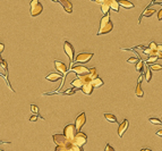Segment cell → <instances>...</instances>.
<instances>
[{
  "label": "cell",
  "instance_id": "cell-1",
  "mask_svg": "<svg viewBox=\"0 0 162 151\" xmlns=\"http://www.w3.org/2000/svg\"><path fill=\"white\" fill-rule=\"evenodd\" d=\"M113 29V23L110 19V15H104L101 21H100V29H99L96 35H102V34H108L110 33Z\"/></svg>",
  "mask_w": 162,
  "mask_h": 151
},
{
  "label": "cell",
  "instance_id": "cell-2",
  "mask_svg": "<svg viewBox=\"0 0 162 151\" xmlns=\"http://www.w3.org/2000/svg\"><path fill=\"white\" fill-rule=\"evenodd\" d=\"M52 140H53V142H55L57 146L67 148L68 150L70 149V147L73 146L72 141H69L68 139L66 138L64 134H53V135H52Z\"/></svg>",
  "mask_w": 162,
  "mask_h": 151
},
{
  "label": "cell",
  "instance_id": "cell-3",
  "mask_svg": "<svg viewBox=\"0 0 162 151\" xmlns=\"http://www.w3.org/2000/svg\"><path fill=\"white\" fill-rule=\"evenodd\" d=\"M92 82V78L91 76L87 74V75H83V76H78L75 80H73L70 84L74 86V89H82L85 84H89V83Z\"/></svg>",
  "mask_w": 162,
  "mask_h": 151
},
{
  "label": "cell",
  "instance_id": "cell-4",
  "mask_svg": "<svg viewBox=\"0 0 162 151\" xmlns=\"http://www.w3.org/2000/svg\"><path fill=\"white\" fill-rule=\"evenodd\" d=\"M30 5H31V16L36 17V16H39L43 12L42 4L40 1H38V0H32Z\"/></svg>",
  "mask_w": 162,
  "mask_h": 151
},
{
  "label": "cell",
  "instance_id": "cell-5",
  "mask_svg": "<svg viewBox=\"0 0 162 151\" xmlns=\"http://www.w3.org/2000/svg\"><path fill=\"white\" fill-rule=\"evenodd\" d=\"M76 134H77V129L75 127V124H68L64 129V135L68 139L69 141H72V142L73 140H74V138L76 136Z\"/></svg>",
  "mask_w": 162,
  "mask_h": 151
},
{
  "label": "cell",
  "instance_id": "cell-6",
  "mask_svg": "<svg viewBox=\"0 0 162 151\" xmlns=\"http://www.w3.org/2000/svg\"><path fill=\"white\" fill-rule=\"evenodd\" d=\"M87 142V135L85 133H83V132H77L76 136L74 138L73 140V144H75L77 147H82Z\"/></svg>",
  "mask_w": 162,
  "mask_h": 151
},
{
  "label": "cell",
  "instance_id": "cell-7",
  "mask_svg": "<svg viewBox=\"0 0 162 151\" xmlns=\"http://www.w3.org/2000/svg\"><path fill=\"white\" fill-rule=\"evenodd\" d=\"M64 51L67 55V57L69 58L70 64L74 63V56H75V49L73 47V44L68 41H65L64 42Z\"/></svg>",
  "mask_w": 162,
  "mask_h": 151
},
{
  "label": "cell",
  "instance_id": "cell-8",
  "mask_svg": "<svg viewBox=\"0 0 162 151\" xmlns=\"http://www.w3.org/2000/svg\"><path fill=\"white\" fill-rule=\"evenodd\" d=\"M92 57H93L92 52H81L76 56L75 61L76 64H86L92 59Z\"/></svg>",
  "mask_w": 162,
  "mask_h": 151
},
{
  "label": "cell",
  "instance_id": "cell-9",
  "mask_svg": "<svg viewBox=\"0 0 162 151\" xmlns=\"http://www.w3.org/2000/svg\"><path fill=\"white\" fill-rule=\"evenodd\" d=\"M86 123V114L85 112H81L75 119V127L78 132H81V129L84 126V124Z\"/></svg>",
  "mask_w": 162,
  "mask_h": 151
},
{
  "label": "cell",
  "instance_id": "cell-10",
  "mask_svg": "<svg viewBox=\"0 0 162 151\" xmlns=\"http://www.w3.org/2000/svg\"><path fill=\"white\" fill-rule=\"evenodd\" d=\"M72 72L77 74V76H83V75L89 74V68H86L85 66H83V65H76V66L72 67Z\"/></svg>",
  "mask_w": 162,
  "mask_h": 151
},
{
  "label": "cell",
  "instance_id": "cell-11",
  "mask_svg": "<svg viewBox=\"0 0 162 151\" xmlns=\"http://www.w3.org/2000/svg\"><path fill=\"white\" fill-rule=\"evenodd\" d=\"M55 67L56 69L58 70V72H60V74L62 75L64 74L65 76H66V74H67V70H68V68H67V66L64 64V63H61V61L59 60H55ZM64 76V78H65Z\"/></svg>",
  "mask_w": 162,
  "mask_h": 151
},
{
  "label": "cell",
  "instance_id": "cell-12",
  "mask_svg": "<svg viewBox=\"0 0 162 151\" xmlns=\"http://www.w3.org/2000/svg\"><path fill=\"white\" fill-rule=\"evenodd\" d=\"M128 126H129V122H128V119H124V121L121 122L119 124V127H118V135H119L120 138L124 135V133L127 131Z\"/></svg>",
  "mask_w": 162,
  "mask_h": 151
},
{
  "label": "cell",
  "instance_id": "cell-13",
  "mask_svg": "<svg viewBox=\"0 0 162 151\" xmlns=\"http://www.w3.org/2000/svg\"><path fill=\"white\" fill-rule=\"evenodd\" d=\"M61 6H62V8L65 9V12L68 14H72L73 13V4L68 0H59L58 1Z\"/></svg>",
  "mask_w": 162,
  "mask_h": 151
},
{
  "label": "cell",
  "instance_id": "cell-14",
  "mask_svg": "<svg viewBox=\"0 0 162 151\" xmlns=\"http://www.w3.org/2000/svg\"><path fill=\"white\" fill-rule=\"evenodd\" d=\"M142 80H143V75H141V76L138 77L136 89H135V94H136V97H138V98H143V95H144V92L142 90V85H141Z\"/></svg>",
  "mask_w": 162,
  "mask_h": 151
},
{
  "label": "cell",
  "instance_id": "cell-15",
  "mask_svg": "<svg viewBox=\"0 0 162 151\" xmlns=\"http://www.w3.org/2000/svg\"><path fill=\"white\" fill-rule=\"evenodd\" d=\"M60 78H62V80H64L62 75L59 74V73H50L49 75L46 76V80L50 81V82H57V81H59Z\"/></svg>",
  "mask_w": 162,
  "mask_h": 151
},
{
  "label": "cell",
  "instance_id": "cell-16",
  "mask_svg": "<svg viewBox=\"0 0 162 151\" xmlns=\"http://www.w3.org/2000/svg\"><path fill=\"white\" fill-rule=\"evenodd\" d=\"M93 89H94V86L92 85V83H89V84H85V85L82 88V91H83L84 94L91 95L92 92H93Z\"/></svg>",
  "mask_w": 162,
  "mask_h": 151
},
{
  "label": "cell",
  "instance_id": "cell-17",
  "mask_svg": "<svg viewBox=\"0 0 162 151\" xmlns=\"http://www.w3.org/2000/svg\"><path fill=\"white\" fill-rule=\"evenodd\" d=\"M150 7H151V5H150V6H147V7L145 8L144 13H142L141 17H140V18H142V17H150V16H152V15L155 13V9H154V8L150 9Z\"/></svg>",
  "mask_w": 162,
  "mask_h": 151
},
{
  "label": "cell",
  "instance_id": "cell-18",
  "mask_svg": "<svg viewBox=\"0 0 162 151\" xmlns=\"http://www.w3.org/2000/svg\"><path fill=\"white\" fill-rule=\"evenodd\" d=\"M110 0H104V4L101 6V10L104 15H108L109 14V10H110Z\"/></svg>",
  "mask_w": 162,
  "mask_h": 151
},
{
  "label": "cell",
  "instance_id": "cell-19",
  "mask_svg": "<svg viewBox=\"0 0 162 151\" xmlns=\"http://www.w3.org/2000/svg\"><path fill=\"white\" fill-rule=\"evenodd\" d=\"M118 2H119V6H123V7L126 9H130V8H134V7H135L134 4L130 2V1H128V0H120V1H118Z\"/></svg>",
  "mask_w": 162,
  "mask_h": 151
},
{
  "label": "cell",
  "instance_id": "cell-20",
  "mask_svg": "<svg viewBox=\"0 0 162 151\" xmlns=\"http://www.w3.org/2000/svg\"><path fill=\"white\" fill-rule=\"evenodd\" d=\"M103 117H104L108 122H110V123H117V122H118L117 117H116L115 115H112V114H104Z\"/></svg>",
  "mask_w": 162,
  "mask_h": 151
},
{
  "label": "cell",
  "instance_id": "cell-21",
  "mask_svg": "<svg viewBox=\"0 0 162 151\" xmlns=\"http://www.w3.org/2000/svg\"><path fill=\"white\" fill-rule=\"evenodd\" d=\"M110 8L118 13L119 12V2L116 0H110Z\"/></svg>",
  "mask_w": 162,
  "mask_h": 151
},
{
  "label": "cell",
  "instance_id": "cell-22",
  "mask_svg": "<svg viewBox=\"0 0 162 151\" xmlns=\"http://www.w3.org/2000/svg\"><path fill=\"white\" fill-rule=\"evenodd\" d=\"M89 75L91 76L92 78V81L95 80V78H98V73H96V68L95 67H92V68H89Z\"/></svg>",
  "mask_w": 162,
  "mask_h": 151
},
{
  "label": "cell",
  "instance_id": "cell-23",
  "mask_svg": "<svg viewBox=\"0 0 162 151\" xmlns=\"http://www.w3.org/2000/svg\"><path fill=\"white\" fill-rule=\"evenodd\" d=\"M92 85L94 86V88H100V86H102L103 85V81H102V78H100V77H98V78H95V80H93L92 81Z\"/></svg>",
  "mask_w": 162,
  "mask_h": 151
},
{
  "label": "cell",
  "instance_id": "cell-24",
  "mask_svg": "<svg viewBox=\"0 0 162 151\" xmlns=\"http://www.w3.org/2000/svg\"><path fill=\"white\" fill-rule=\"evenodd\" d=\"M143 68H144V61L140 59V61L136 64V70L140 73H143Z\"/></svg>",
  "mask_w": 162,
  "mask_h": 151
},
{
  "label": "cell",
  "instance_id": "cell-25",
  "mask_svg": "<svg viewBox=\"0 0 162 151\" xmlns=\"http://www.w3.org/2000/svg\"><path fill=\"white\" fill-rule=\"evenodd\" d=\"M149 122L150 123H152V124H154V125H161L162 124V121H160V119L157 118V117H150Z\"/></svg>",
  "mask_w": 162,
  "mask_h": 151
},
{
  "label": "cell",
  "instance_id": "cell-26",
  "mask_svg": "<svg viewBox=\"0 0 162 151\" xmlns=\"http://www.w3.org/2000/svg\"><path fill=\"white\" fill-rule=\"evenodd\" d=\"M150 69L151 70H160V69H162V65L160 64H150Z\"/></svg>",
  "mask_w": 162,
  "mask_h": 151
},
{
  "label": "cell",
  "instance_id": "cell-27",
  "mask_svg": "<svg viewBox=\"0 0 162 151\" xmlns=\"http://www.w3.org/2000/svg\"><path fill=\"white\" fill-rule=\"evenodd\" d=\"M151 77H152V74H151V69L146 68V70H145V78H146V82H150L151 81Z\"/></svg>",
  "mask_w": 162,
  "mask_h": 151
},
{
  "label": "cell",
  "instance_id": "cell-28",
  "mask_svg": "<svg viewBox=\"0 0 162 151\" xmlns=\"http://www.w3.org/2000/svg\"><path fill=\"white\" fill-rule=\"evenodd\" d=\"M149 48L152 51H158V43H155L154 41H152V42H150Z\"/></svg>",
  "mask_w": 162,
  "mask_h": 151
},
{
  "label": "cell",
  "instance_id": "cell-29",
  "mask_svg": "<svg viewBox=\"0 0 162 151\" xmlns=\"http://www.w3.org/2000/svg\"><path fill=\"white\" fill-rule=\"evenodd\" d=\"M31 112H33V115H38L39 114V107L36 105H31Z\"/></svg>",
  "mask_w": 162,
  "mask_h": 151
},
{
  "label": "cell",
  "instance_id": "cell-30",
  "mask_svg": "<svg viewBox=\"0 0 162 151\" xmlns=\"http://www.w3.org/2000/svg\"><path fill=\"white\" fill-rule=\"evenodd\" d=\"M75 92H76V89H68V90H66L65 92H62V94L72 95V94H75Z\"/></svg>",
  "mask_w": 162,
  "mask_h": 151
},
{
  "label": "cell",
  "instance_id": "cell-31",
  "mask_svg": "<svg viewBox=\"0 0 162 151\" xmlns=\"http://www.w3.org/2000/svg\"><path fill=\"white\" fill-rule=\"evenodd\" d=\"M159 59L158 56H150L149 58H147V63H151V64H154L155 61Z\"/></svg>",
  "mask_w": 162,
  "mask_h": 151
},
{
  "label": "cell",
  "instance_id": "cell-32",
  "mask_svg": "<svg viewBox=\"0 0 162 151\" xmlns=\"http://www.w3.org/2000/svg\"><path fill=\"white\" fill-rule=\"evenodd\" d=\"M68 151H84V150H83V148L82 147H77V146H75V144H73Z\"/></svg>",
  "mask_w": 162,
  "mask_h": 151
},
{
  "label": "cell",
  "instance_id": "cell-33",
  "mask_svg": "<svg viewBox=\"0 0 162 151\" xmlns=\"http://www.w3.org/2000/svg\"><path fill=\"white\" fill-rule=\"evenodd\" d=\"M104 151H116V150H115V148L112 147L111 144L107 143V144H106V148H104Z\"/></svg>",
  "mask_w": 162,
  "mask_h": 151
},
{
  "label": "cell",
  "instance_id": "cell-34",
  "mask_svg": "<svg viewBox=\"0 0 162 151\" xmlns=\"http://www.w3.org/2000/svg\"><path fill=\"white\" fill-rule=\"evenodd\" d=\"M138 59L137 58H135V57H132V58H128L127 59V63H129V64H134V63H138Z\"/></svg>",
  "mask_w": 162,
  "mask_h": 151
},
{
  "label": "cell",
  "instance_id": "cell-35",
  "mask_svg": "<svg viewBox=\"0 0 162 151\" xmlns=\"http://www.w3.org/2000/svg\"><path fill=\"white\" fill-rule=\"evenodd\" d=\"M55 151H68L67 148H64V147H59V146H57L55 149Z\"/></svg>",
  "mask_w": 162,
  "mask_h": 151
},
{
  "label": "cell",
  "instance_id": "cell-36",
  "mask_svg": "<svg viewBox=\"0 0 162 151\" xmlns=\"http://www.w3.org/2000/svg\"><path fill=\"white\" fill-rule=\"evenodd\" d=\"M38 118L39 117L36 116V115H32V116L30 117V122H36L38 121Z\"/></svg>",
  "mask_w": 162,
  "mask_h": 151
},
{
  "label": "cell",
  "instance_id": "cell-37",
  "mask_svg": "<svg viewBox=\"0 0 162 151\" xmlns=\"http://www.w3.org/2000/svg\"><path fill=\"white\" fill-rule=\"evenodd\" d=\"M158 19H159V21H162V7L160 8V10L158 12Z\"/></svg>",
  "mask_w": 162,
  "mask_h": 151
},
{
  "label": "cell",
  "instance_id": "cell-38",
  "mask_svg": "<svg viewBox=\"0 0 162 151\" xmlns=\"http://www.w3.org/2000/svg\"><path fill=\"white\" fill-rule=\"evenodd\" d=\"M5 50V44L0 42V53H2V51Z\"/></svg>",
  "mask_w": 162,
  "mask_h": 151
},
{
  "label": "cell",
  "instance_id": "cell-39",
  "mask_svg": "<svg viewBox=\"0 0 162 151\" xmlns=\"http://www.w3.org/2000/svg\"><path fill=\"white\" fill-rule=\"evenodd\" d=\"M158 52L162 53V44H158Z\"/></svg>",
  "mask_w": 162,
  "mask_h": 151
},
{
  "label": "cell",
  "instance_id": "cell-40",
  "mask_svg": "<svg viewBox=\"0 0 162 151\" xmlns=\"http://www.w3.org/2000/svg\"><path fill=\"white\" fill-rule=\"evenodd\" d=\"M157 135H158V136H162V129H160V131L157 132Z\"/></svg>",
  "mask_w": 162,
  "mask_h": 151
},
{
  "label": "cell",
  "instance_id": "cell-41",
  "mask_svg": "<svg viewBox=\"0 0 162 151\" xmlns=\"http://www.w3.org/2000/svg\"><path fill=\"white\" fill-rule=\"evenodd\" d=\"M140 151H152V150H150V149H141Z\"/></svg>",
  "mask_w": 162,
  "mask_h": 151
},
{
  "label": "cell",
  "instance_id": "cell-42",
  "mask_svg": "<svg viewBox=\"0 0 162 151\" xmlns=\"http://www.w3.org/2000/svg\"><path fill=\"white\" fill-rule=\"evenodd\" d=\"M0 151H4V150H0Z\"/></svg>",
  "mask_w": 162,
  "mask_h": 151
},
{
  "label": "cell",
  "instance_id": "cell-43",
  "mask_svg": "<svg viewBox=\"0 0 162 151\" xmlns=\"http://www.w3.org/2000/svg\"><path fill=\"white\" fill-rule=\"evenodd\" d=\"M0 59H1V58H0Z\"/></svg>",
  "mask_w": 162,
  "mask_h": 151
}]
</instances>
